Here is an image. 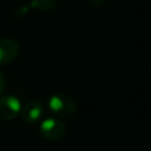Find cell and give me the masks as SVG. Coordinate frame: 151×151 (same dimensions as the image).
Listing matches in <instances>:
<instances>
[{
    "mask_svg": "<svg viewBox=\"0 0 151 151\" xmlns=\"http://www.w3.org/2000/svg\"><path fill=\"white\" fill-rule=\"evenodd\" d=\"M41 136L51 142H55L61 139L66 133L65 124L57 117H50L44 119L39 126Z\"/></svg>",
    "mask_w": 151,
    "mask_h": 151,
    "instance_id": "7a4b0ae2",
    "label": "cell"
},
{
    "mask_svg": "<svg viewBox=\"0 0 151 151\" xmlns=\"http://www.w3.org/2000/svg\"><path fill=\"white\" fill-rule=\"evenodd\" d=\"M20 53V45L12 38H0V66L14 61Z\"/></svg>",
    "mask_w": 151,
    "mask_h": 151,
    "instance_id": "277c9868",
    "label": "cell"
},
{
    "mask_svg": "<svg viewBox=\"0 0 151 151\" xmlns=\"http://www.w3.org/2000/svg\"><path fill=\"white\" fill-rule=\"evenodd\" d=\"M5 85H6V78H5L4 73L0 71V96L2 94V92L5 90Z\"/></svg>",
    "mask_w": 151,
    "mask_h": 151,
    "instance_id": "52a82bcc",
    "label": "cell"
},
{
    "mask_svg": "<svg viewBox=\"0 0 151 151\" xmlns=\"http://www.w3.org/2000/svg\"><path fill=\"white\" fill-rule=\"evenodd\" d=\"M21 103L20 100L9 94L0 96V119L1 120H13L20 114Z\"/></svg>",
    "mask_w": 151,
    "mask_h": 151,
    "instance_id": "3957f363",
    "label": "cell"
},
{
    "mask_svg": "<svg viewBox=\"0 0 151 151\" xmlns=\"http://www.w3.org/2000/svg\"><path fill=\"white\" fill-rule=\"evenodd\" d=\"M42 113H44V106L39 100L27 101L24 106H21V111H20L21 119L24 120V123L28 125H32L39 122Z\"/></svg>",
    "mask_w": 151,
    "mask_h": 151,
    "instance_id": "5b68a950",
    "label": "cell"
},
{
    "mask_svg": "<svg viewBox=\"0 0 151 151\" xmlns=\"http://www.w3.org/2000/svg\"><path fill=\"white\" fill-rule=\"evenodd\" d=\"M31 7L41 12H52L57 8L55 0H31Z\"/></svg>",
    "mask_w": 151,
    "mask_h": 151,
    "instance_id": "8992f818",
    "label": "cell"
},
{
    "mask_svg": "<svg viewBox=\"0 0 151 151\" xmlns=\"http://www.w3.org/2000/svg\"><path fill=\"white\" fill-rule=\"evenodd\" d=\"M88 2L94 7H100L105 2V0H88Z\"/></svg>",
    "mask_w": 151,
    "mask_h": 151,
    "instance_id": "ba28073f",
    "label": "cell"
},
{
    "mask_svg": "<svg viewBox=\"0 0 151 151\" xmlns=\"http://www.w3.org/2000/svg\"><path fill=\"white\" fill-rule=\"evenodd\" d=\"M48 110L57 118H72L77 112V104L72 97L65 93H54L48 98Z\"/></svg>",
    "mask_w": 151,
    "mask_h": 151,
    "instance_id": "6da1fadb",
    "label": "cell"
}]
</instances>
